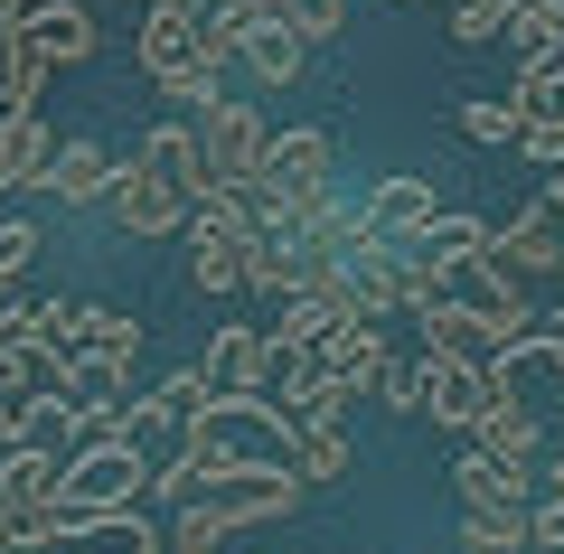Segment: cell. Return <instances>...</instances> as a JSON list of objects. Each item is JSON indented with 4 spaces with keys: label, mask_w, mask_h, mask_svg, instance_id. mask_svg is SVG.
<instances>
[{
    "label": "cell",
    "mask_w": 564,
    "mask_h": 554,
    "mask_svg": "<svg viewBox=\"0 0 564 554\" xmlns=\"http://www.w3.org/2000/svg\"><path fill=\"white\" fill-rule=\"evenodd\" d=\"M263 404H273L292 433H302V423H339V414H348V395L321 377V357H311V348H302V357H273V377H263Z\"/></svg>",
    "instance_id": "11"
},
{
    "label": "cell",
    "mask_w": 564,
    "mask_h": 554,
    "mask_svg": "<svg viewBox=\"0 0 564 554\" xmlns=\"http://www.w3.org/2000/svg\"><path fill=\"white\" fill-rule=\"evenodd\" d=\"M0 442H39V395H20L10 377H0Z\"/></svg>",
    "instance_id": "39"
},
{
    "label": "cell",
    "mask_w": 564,
    "mask_h": 554,
    "mask_svg": "<svg viewBox=\"0 0 564 554\" xmlns=\"http://www.w3.org/2000/svg\"><path fill=\"white\" fill-rule=\"evenodd\" d=\"M499 39H508V57H518V66L555 57V47H564V0H508V10H499Z\"/></svg>",
    "instance_id": "25"
},
{
    "label": "cell",
    "mask_w": 564,
    "mask_h": 554,
    "mask_svg": "<svg viewBox=\"0 0 564 554\" xmlns=\"http://www.w3.org/2000/svg\"><path fill=\"white\" fill-rule=\"evenodd\" d=\"M452 489H462V508H536V460H489L470 442L452 460Z\"/></svg>",
    "instance_id": "15"
},
{
    "label": "cell",
    "mask_w": 564,
    "mask_h": 554,
    "mask_svg": "<svg viewBox=\"0 0 564 554\" xmlns=\"http://www.w3.org/2000/svg\"><path fill=\"white\" fill-rule=\"evenodd\" d=\"M66 479L57 442H0V508H47Z\"/></svg>",
    "instance_id": "18"
},
{
    "label": "cell",
    "mask_w": 564,
    "mask_h": 554,
    "mask_svg": "<svg viewBox=\"0 0 564 554\" xmlns=\"http://www.w3.org/2000/svg\"><path fill=\"white\" fill-rule=\"evenodd\" d=\"M10 377H20V395L57 404V395H66V348H57V338H39V348H20V357H10Z\"/></svg>",
    "instance_id": "31"
},
{
    "label": "cell",
    "mask_w": 564,
    "mask_h": 554,
    "mask_svg": "<svg viewBox=\"0 0 564 554\" xmlns=\"http://www.w3.org/2000/svg\"><path fill=\"white\" fill-rule=\"evenodd\" d=\"M132 66L161 95L180 104H207L217 95V66L198 57V29H188V0H141V29H132Z\"/></svg>",
    "instance_id": "1"
},
{
    "label": "cell",
    "mask_w": 564,
    "mask_h": 554,
    "mask_svg": "<svg viewBox=\"0 0 564 554\" xmlns=\"http://www.w3.org/2000/svg\"><path fill=\"white\" fill-rule=\"evenodd\" d=\"M188 498H198L188 460H180V452H161V460H151V508H188Z\"/></svg>",
    "instance_id": "38"
},
{
    "label": "cell",
    "mask_w": 564,
    "mask_h": 554,
    "mask_svg": "<svg viewBox=\"0 0 564 554\" xmlns=\"http://www.w3.org/2000/svg\"><path fill=\"white\" fill-rule=\"evenodd\" d=\"M29 254H39V226H29V217H0V301L20 292V273H29Z\"/></svg>",
    "instance_id": "34"
},
{
    "label": "cell",
    "mask_w": 564,
    "mask_h": 554,
    "mask_svg": "<svg viewBox=\"0 0 564 554\" xmlns=\"http://www.w3.org/2000/svg\"><path fill=\"white\" fill-rule=\"evenodd\" d=\"M282 20L302 29L311 47H329V39H339V29H348V0H282Z\"/></svg>",
    "instance_id": "35"
},
{
    "label": "cell",
    "mask_w": 564,
    "mask_h": 554,
    "mask_svg": "<svg viewBox=\"0 0 564 554\" xmlns=\"http://www.w3.org/2000/svg\"><path fill=\"white\" fill-rule=\"evenodd\" d=\"M104 217H113V236H122V245H161V236H188V198H180V188H170V178L151 170L141 151L113 170V198H104Z\"/></svg>",
    "instance_id": "4"
},
{
    "label": "cell",
    "mask_w": 564,
    "mask_h": 554,
    "mask_svg": "<svg viewBox=\"0 0 564 554\" xmlns=\"http://www.w3.org/2000/svg\"><path fill=\"white\" fill-rule=\"evenodd\" d=\"M113 170H122V160L104 151V141H57L39 188H47L57 207H104V198H113Z\"/></svg>",
    "instance_id": "16"
},
{
    "label": "cell",
    "mask_w": 564,
    "mask_h": 554,
    "mask_svg": "<svg viewBox=\"0 0 564 554\" xmlns=\"http://www.w3.org/2000/svg\"><path fill=\"white\" fill-rule=\"evenodd\" d=\"M0 554H20V535H10V526H0Z\"/></svg>",
    "instance_id": "44"
},
{
    "label": "cell",
    "mask_w": 564,
    "mask_h": 554,
    "mask_svg": "<svg viewBox=\"0 0 564 554\" xmlns=\"http://www.w3.org/2000/svg\"><path fill=\"white\" fill-rule=\"evenodd\" d=\"M66 404L122 414V404H132V357H66Z\"/></svg>",
    "instance_id": "26"
},
{
    "label": "cell",
    "mask_w": 564,
    "mask_h": 554,
    "mask_svg": "<svg viewBox=\"0 0 564 554\" xmlns=\"http://www.w3.org/2000/svg\"><path fill=\"white\" fill-rule=\"evenodd\" d=\"M20 29H29V47H39L47 66H85V57L104 47V20L85 10V0H29Z\"/></svg>",
    "instance_id": "14"
},
{
    "label": "cell",
    "mask_w": 564,
    "mask_h": 554,
    "mask_svg": "<svg viewBox=\"0 0 564 554\" xmlns=\"http://www.w3.org/2000/svg\"><path fill=\"white\" fill-rule=\"evenodd\" d=\"M311 357H321V377L339 385V395H367V377L386 367V338H377V319H329Z\"/></svg>",
    "instance_id": "17"
},
{
    "label": "cell",
    "mask_w": 564,
    "mask_h": 554,
    "mask_svg": "<svg viewBox=\"0 0 564 554\" xmlns=\"http://www.w3.org/2000/svg\"><path fill=\"white\" fill-rule=\"evenodd\" d=\"M480 254H489V217H462V207H443V217L414 236V263H423L433 282H452L462 263H480Z\"/></svg>",
    "instance_id": "19"
},
{
    "label": "cell",
    "mask_w": 564,
    "mask_h": 554,
    "mask_svg": "<svg viewBox=\"0 0 564 554\" xmlns=\"http://www.w3.org/2000/svg\"><path fill=\"white\" fill-rule=\"evenodd\" d=\"M292 470H302V489L348 479V433H339V423H302V433H292Z\"/></svg>",
    "instance_id": "30"
},
{
    "label": "cell",
    "mask_w": 564,
    "mask_h": 554,
    "mask_svg": "<svg viewBox=\"0 0 564 554\" xmlns=\"http://www.w3.org/2000/svg\"><path fill=\"white\" fill-rule=\"evenodd\" d=\"M57 498H76L85 517H104V508H141V498H151V452H141L132 433L76 442V452H66V479H57Z\"/></svg>",
    "instance_id": "3"
},
{
    "label": "cell",
    "mask_w": 564,
    "mask_h": 554,
    "mask_svg": "<svg viewBox=\"0 0 564 554\" xmlns=\"http://www.w3.org/2000/svg\"><path fill=\"white\" fill-rule=\"evenodd\" d=\"M329 170H339V141H329L321 122H292V132H273V141H263V160H254V178L282 198V226H302L311 207L339 188Z\"/></svg>",
    "instance_id": "2"
},
{
    "label": "cell",
    "mask_w": 564,
    "mask_h": 554,
    "mask_svg": "<svg viewBox=\"0 0 564 554\" xmlns=\"http://www.w3.org/2000/svg\"><path fill=\"white\" fill-rule=\"evenodd\" d=\"M263 141H273V122H263V113H254L245 95H226V85H217V95L198 104V160H207V178H217V188L254 178Z\"/></svg>",
    "instance_id": "5"
},
{
    "label": "cell",
    "mask_w": 564,
    "mask_h": 554,
    "mask_svg": "<svg viewBox=\"0 0 564 554\" xmlns=\"http://www.w3.org/2000/svg\"><path fill=\"white\" fill-rule=\"evenodd\" d=\"M198 508H217L226 526L245 535V526H263V517H292V508H302V470H254V460H245V470L207 479Z\"/></svg>",
    "instance_id": "8"
},
{
    "label": "cell",
    "mask_w": 564,
    "mask_h": 554,
    "mask_svg": "<svg viewBox=\"0 0 564 554\" xmlns=\"http://www.w3.org/2000/svg\"><path fill=\"white\" fill-rule=\"evenodd\" d=\"M499 10L508 0H452V47H489L499 39Z\"/></svg>",
    "instance_id": "37"
},
{
    "label": "cell",
    "mask_w": 564,
    "mask_h": 554,
    "mask_svg": "<svg viewBox=\"0 0 564 554\" xmlns=\"http://www.w3.org/2000/svg\"><path fill=\"white\" fill-rule=\"evenodd\" d=\"M207 395H263V377H273V348H263L254 319H226L217 338H207Z\"/></svg>",
    "instance_id": "12"
},
{
    "label": "cell",
    "mask_w": 564,
    "mask_h": 554,
    "mask_svg": "<svg viewBox=\"0 0 564 554\" xmlns=\"http://www.w3.org/2000/svg\"><path fill=\"white\" fill-rule=\"evenodd\" d=\"M29 20V0H0V29H20Z\"/></svg>",
    "instance_id": "43"
},
{
    "label": "cell",
    "mask_w": 564,
    "mask_h": 554,
    "mask_svg": "<svg viewBox=\"0 0 564 554\" xmlns=\"http://www.w3.org/2000/svg\"><path fill=\"white\" fill-rule=\"evenodd\" d=\"M470 442H480L489 460H536L545 452V423H536V404H527L518 385H499V404L480 414V433H470Z\"/></svg>",
    "instance_id": "21"
},
{
    "label": "cell",
    "mask_w": 564,
    "mask_h": 554,
    "mask_svg": "<svg viewBox=\"0 0 564 554\" xmlns=\"http://www.w3.org/2000/svg\"><path fill=\"white\" fill-rule=\"evenodd\" d=\"M489 254H499V273H518V282H555L564 273V226H555V207H518L508 226H489Z\"/></svg>",
    "instance_id": "10"
},
{
    "label": "cell",
    "mask_w": 564,
    "mask_h": 554,
    "mask_svg": "<svg viewBox=\"0 0 564 554\" xmlns=\"http://www.w3.org/2000/svg\"><path fill=\"white\" fill-rule=\"evenodd\" d=\"M462 554H536L527 508H462Z\"/></svg>",
    "instance_id": "29"
},
{
    "label": "cell",
    "mask_w": 564,
    "mask_h": 554,
    "mask_svg": "<svg viewBox=\"0 0 564 554\" xmlns=\"http://www.w3.org/2000/svg\"><path fill=\"white\" fill-rule=\"evenodd\" d=\"M443 292L462 301V311H480L489 329L508 338V348H518V338L536 329V301H527V282H518V273H499V254H480V263H462V273H452Z\"/></svg>",
    "instance_id": "9"
},
{
    "label": "cell",
    "mask_w": 564,
    "mask_h": 554,
    "mask_svg": "<svg viewBox=\"0 0 564 554\" xmlns=\"http://www.w3.org/2000/svg\"><path fill=\"white\" fill-rule=\"evenodd\" d=\"M527 545H536V554H564V498H536V508H527Z\"/></svg>",
    "instance_id": "40"
},
{
    "label": "cell",
    "mask_w": 564,
    "mask_h": 554,
    "mask_svg": "<svg viewBox=\"0 0 564 554\" xmlns=\"http://www.w3.org/2000/svg\"><path fill=\"white\" fill-rule=\"evenodd\" d=\"M39 338H47V301H20V292H10V301H0V348L20 357V348H39Z\"/></svg>",
    "instance_id": "36"
},
{
    "label": "cell",
    "mask_w": 564,
    "mask_h": 554,
    "mask_svg": "<svg viewBox=\"0 0 564 554\" xmlns=\"http://www.w3.org/2000/svg\"><path fill=\"white\" fill-rule=\"evenodd\" d=\"M329 301L321 292H292V301H273V329H263V348L273 357H302V348H321V329H329Z\"/></svg>",
    "instance_id": "27"
},
{
    "label": "cell",
    "mask_w": 564,
    "mask_h": 554,
    "mask_svg": "<svg viewBox=\"0 0 564 554\" xmlns=\"http://www.w3.org/2000/svg\"><path fill=\"white\" fill-rule=\"evenodd\" d=\"M433 217H443V198L423 170H386L377 188H358V245H414Z\"/></svg>",
    "instance_id": "6"
},
{
    "label": "cell",
    "mask_w": 564,
    "mask_h": 554,
    "mask_svg": "<svg viewBox=\"0 0 564 554\" xmlns=\"http://www.w3.org/2000/svg\"><path fill=\"white\" fill-rule=\"evenodd\" d=\"M555 319H564V273H555Z\"/></svg>",
    "instance_id": "45"
},
{
    "label": "cell",
    "mask_w": 564,
    "mask_h": 554,
    "mask_svg": "<svg viewBox=\"0 0 564 554\" xmlns=\"http://www.w3.org/2000/svg\"><path fill=\"white\" fill-rule=\"evenodd\" d=\"M536 498H564V452H555V460L536 470Z\"/></svg>",
    "instance_id": "41"
},
{
    "label": "cell",
    "mask_w": 564,
    "mask_h": 554,
    "mask_svg": "<svg viewBox=\"0 0 564 554\" xmlns=\"http://www.w3.org/2000/svg\"><path fill=\"white\" fill-rule=\"evenodd\" d=\"M47 151H57V132L39 122V104L0 113V198H10V188H39V178H47Z\"/></svg>",
    "instance_id": "20"
},
{
    "label": "cell",
    "mask_w": 564,
    "mask_h": 554,
    "mask_svg": "<svg viewBox=\"0 0 564 554\" xmlns=\"http://www.w3.org/2000/svg\"><path fill=\"white\" fill-rule=\"evenodd\" d=\"M545 207H555V226H564V170H545Z\"/></svg>",
    "instance_id": "42"
},
{
    "label": "cell",
    "mask_w": 564,
    "mask_h": 554,
    "mask_svg": "<svg viewBox=\"0 0 564 554\" xmlns=\"http://www.w3.org/2000/svg\"><path fill=\"white\" fill-rule=\"evenodd\" d=\"M245 66H254V85H273V95H292V76H302V57H311V39L292 20H254L245 29V47H236Z\"/></svg>",
    "instance_id": "22"
},
{
    "label": "cell",
    "mask_w": 564,
    "mask_h": 554,
    "mask_svg": "<svg viewBox=\"0 0 564 554\" xmlns=\"http://www.w3.org/2000/svg\"><path fill=\"white\" fill-rule=\"evenodd\" d=\"M499 404V367H462V357H433L423 348V414L443 423V433H480V414Z\"/></svg>",
    "instance_id": "7"
},
{
    "label": "cell",
    "mask_w": 564,
    "mask_h": 554,
    "mask_svg": "<svg viewBox=\"0 0 564 554\" xmlns=\"http://www.w3.org/2000/svg\"><path fill=\"white\" fill-rule=\"evenodd\" d=\"M367 395H377L386 414H423V357H386L377 377H367Z\"/></svg>",
    "instance_id": "33"
},
{
    "label": "cell",
    "mask_w": 564,
    "mask_h": 554,
    "mask_svg": "<svg viewBox=\"0 0 564 554\" xmlns=\"http://www.w3.org/2000/svg\"><path fill=\"white\" fill-rule=\"evenodd\" d=\"M462 132L489 141V151H518V104L508 95H462Z\"/></svg>",
    "instance_id": "32"
},
{
    "label": "cell",
    "mask_w": 564,
    "mask_h": 554,
    "mask_svg": "<svg viewBox=\"0 0 564 554\" xmlns=\"http://www.w3.org/2000/svg\"><path fill=\"white\" fill-rule=\"evenodd\" d=\"M226 554H245V545H226Z\"/></svg>",
    "instance_id": "46"
},
{
    "label": "cell",
    "mask_w": 564,
    "mask_h": 554,
    "mask_svg": "<svg viewBox=\"0 0 564 554\" xmlns=\"http://www.w3.org/2000/svg\"><path fill=\"white\" fill-rule=\"evenodd\" d=\"M170 545V526H151L141 508H104V517H85L76 526V545L66 554H161Z\"/></svg>",
    "instance_id": "24"
},
{
    "label": "cell",
    "mask_w": 564,
    "mask_h": 554,
    "mask_svg": "<svg viewBox=\"0 0 564 554\" xmlns=\"http://www.w3.org/2000/svg\"><path fill=\"white\" fill-rule=\"evenodd\" d=\"M57 76V66L29 47V29H0V113H20V104H39V85Z\"/></svg>",
    "instance_id": "28"
},
{
    "label": "cell",
    "mask_w": 564,
    "mask_h": 554,
    "mask_svg": "<svg viewBox=\"0 0 564 554\" xmlns=\"http://www.w3.org/2000/svg\"><path fill=\"white\" fill-rule=\"evenodd\" d=\"M141 160H151V170L170 178V188H180L188 207L207 198V160H198V122H161V132H141Z\"/></svg>",
    "instance_id": "23"
},
{
    "label": "cell",
    "mask_w": 564,
    "mask_h": 554,
    "mask_svg": "<svg viewBox=\"0 0 564 554\" xmlns=\"http://www.w3.org/2000/svg\"><path fill=\"white\" fill-rule=\"evenodd\" d=\"M414 319H423V348H433V357H462V367H499V357H508V338L489 329L480 311H462L452 292H443V301H423Z\"/></svg>",
    "instance_id": "13"
}]
</instances>
